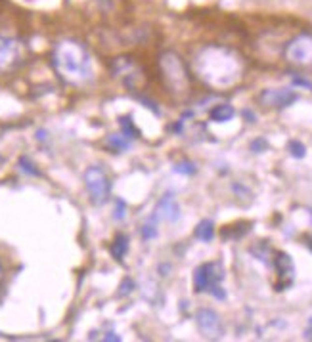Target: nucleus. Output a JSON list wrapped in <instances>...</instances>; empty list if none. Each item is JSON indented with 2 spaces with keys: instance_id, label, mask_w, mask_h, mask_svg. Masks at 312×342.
<instances>
[{
  "instance_id": "obj_17",
  "label": "nucleus",
  "mask_w": 312,
  "mask_h": 342,
  "mask_svg": "<svg viewBox=\"0 0 312 342\" xmlns=\"http://www.w3.org/2000/svg\"><path fill=\"white\" fill-rule=\"evenodd\" d=\"M119 122H121V128H123V132H125L126 138H134V136L138 134L136 130H134V124H132V121H130L128 117H123Z\"/></svg>"
},
{
  "instance_id": "obj_19",
  "label": "nucleus",
  "mask_w": 312,
  "mask_h": 342,
  "mask_svg": "<svg viewBox=\"0 0 312 342\" xmlns=\"http://www.w3.org/2000/svg\"><path fill=\"white\" fill-rule=\"evenodd\" d=\"M155 226L153 224H146L144 226V230H142V235H144V239H151V237H155Z\"/></svg>"
},
{
  "instance_id": "obj_4",
  "label": "nucleus",
  "mask_w": 312,
  "mask_h": 342,
  "mask_svg": "<svg viewBox=\"0 0 312 342\" xmlns=\"http://www.w3.org/2000/svg\"><path fill=\"white\" fill-rule=\"evenodd\" d=\"M224 279V268L220 262H209L203 264L194 271V287L198 293L209 291L218 298H224V293L220 291V281Z\"/></svg>"
},
{
  "instance_id": "obj_9",
  "label": "nucleus",
  "mask_w": 312,
  "mask_h": 342,
  "mask_svg": "<svg viewBox=\"0 0 312 342\" xmlns=\"http://www.w3.org/2000/svg\"><path fill=\"white\" fill-rule=\"evenodd\" d=\"M196 325L209 339H218L222 335V331H224L222 321H220V318L212 310H200L196 314Z\"/></svg>"
},
{
  "instance_id": "obj_22",
  "label": "nucleus",
  "mask_w": 312,
  "mask_h": 342,
  "mask_svg": "<svg viewBox=\"0 0 312 342\" xmlns=\"http://www.w3.org/2000/svg\"><path fill=\"white\" fill-rule=\"evenodd\" d=\"M132 287H134V285H132V281H130V279H125V283H123V287H121L123 291L119 293V296H125L126 293H130V289H132Z\"/></svg>"
},
{
  "instance_id": "obj_24",
  "label": "nucleus",
  "mask_w": 312,
  "mask_h": 342,
  "mask_svg": "<svg viewBox=\"0 0 312 342\" xmlns=\"http://www.w3.org/2000/svg\"><path fill=\"white\" fill-rule=\"evenodd\" d=\"M2 277H4V266H2V260H0V281H2Z\"/></svg>"
},
{
  "instance_id": "obj_11",
  "label": "nucleus",
  "mask_w": 312,
  "mask_h": 342,
  "mask_svg": "<svg viewBox=\"0 0 312 342\" xmlns=\"http://www.w3.org/2000/svg\"><path fill=\"white\" fill-rule=\"evenodd\" d=\"M180 214V208L176 205V201L173 197H165L159 201V205L155 208V216L159 220H167V222H175Z\"/></svg>"
},
{
  "instance_id": "obj_2",
  "label": "nucleus",
  "mask_w": 312,
  "mask_h": 342,
  "mask_svg": "<svg viewBox=\"0 0 312 342\" xmlns=\"http://www.w3.org/2000/svg\"><path fill=\"white\" fill-rule=\"evenodd\" d=\"M52 65L56 73L62 77L67 85L85 86L94 79L92 58L87 46L79 40L65 38L60 40L52 50Z\"/></svg>"
},
{
  "instance_id": "obj_15",
  "label": "nucleus",
  "mask_w": 312,
  "mask_h": 342,
  "mask_svg": "<svg viewBox=\"0 0 312 342\" xmlns=\"http://www.w3.org/2000/svg\"><path fill=\"white\" fill-rule=\"evenodd\" d=\"M196 237L198 239H201V241H211L212 237H214V228H212V222L209 220H205V222H201L200 226L196 228Z\"/></svg>"
},
{
  "instance_id": "obj_14",
  "label": "nucleus",
  "mask_w": 312,
  "mask_h": 342,
  "mask_svg": "<svg viewBox=\"0 0 312 342\" xmlns=\"http://www.w3.org/2000/svg\"><path fill=\"white\" fill-rule=\"evenodd\" d=\"M232 117H234V109H232L230 105H216V107L211 111V119L216 122L230 121Z\"/></svg>"
},
{
  "instance_id": "obj_1",
  "label": "nucleus",
  "mask_w": 312,
  "mask_h": 342,
  "mask_svg": "<svg viewBox=\"0 0 312 342\" xmlns=\"http://www.w3.org/2000/svg\"><path fill=\"white\" fill-rule=\"evenodd\" d=\"M241 58L222 46H207L196 58V73L212 88H228L241 79Z\"/></svg>"
},
{
  "instance_id": "obj_6",
  "label": "nucleus",
  "mask_w": 312,
  "mask_h": 342,
  "mask_svg": "<svg viewBox=\"0 0 312 342\" xmlns=\"http://www.w3.org/2000/svg\"><path fill=\"white\" fill-rule=\"evenodd\" d=\"M25 60V46L21 40L0 37V75L17 69Z\"/></svg>"
},
{
  "instance_id": "obj_18",
  "label": "nucleus",
  "mask_w": 312,
  "mask_h": 342,
  "mask_svg": "<svg viewBox=\"0 0 312 342\" xmlns=\"http://www.w3.org/2000/svg\"><path fill=\"white\" fill-rule=\"evenodd\" d=\"M289 151H291V155L297 157V159H303V157H305V146L299 144V142H291V144H289Z\"/></svg>"
},
{
  "instance_id": "obj_8",
  "label": "nucleus",
  "mask_w": 312,
  "mask_h": 342,
  "mask_svg": "<svg viewBox=\"0 0 312 342\" xmlns=\"http://www.w3.org/2000/svg\"><path fill=\"white\" fill-rule=\"evenodd\" d=\"M111 67H113L115 77H119L128 88H136V86L144 81V77H142V75H144L142 73V67H140L132 58H115Z\"/></svg>"
},
{
  "instance_id": "obj_20",
  "label": "nucleus",
  "mask_w": 312,
  "mask_h": 342,
  "mask_svg": "<svg viewBox=\"0 0 312 342\" xmlns=\"http://www.w3.org/2000/svg\"><path fill=\"white\" fill-rule=\"evenodd\" d=\"M19 165H21V169H23L25 172H29V174H38L37 169H33V165H31L29 159H25V157H21V159H19Z\"/></svg>"
},
{
  "instance_id": "obj_13",
  "label": "nucleus",
  "mask_w": 312,
  "mask_h": 342,
  "mask_svg": "<svg viewBox=\"0 0 312 342\" xmlns=\"http://www.w3.org/2000/svg\"><path fill=\"white\" fill-rule=\"evenodd\" d=\"M126 251H128V237L123 235V233H119L111 245V255L117 258V260H123V256L126 255Z\"/></svg>"
},
{
  "instance_id": "obj_12",
  "label": "nucleus",
  "mask_w": 312,
  "mask_h": 342,
  "mask_svg": "<svg viewBox=\"0 0 312 342\" xmlns=\"http://www.w3.org/2000/svg\"><path fill=\"white\" fill-rule=\"evenodd\" d=\"M276 269H278V273H280V277H289V279H293V262H291V258L287 256L286 253H278L276 255Z\"/></svg>"
},
{
  "instance_id": "obj_5",
  "label": "nucleus",
  "mask_w": 312,
  "mask_h": 342,
  "mask_svg": "<svg viewBox=\"0 0 312 342\" xmlns=\"http://www.w3.org/2000/svg\"><path fill=\"white\" fill-rule=\"evenodd\" d=\"M85 185H87L88 197L94 205H104L109 199L111 183H109L107 174L100 167H90L85 172Z\"/></svg>"
},
{
  "instance_id": "obj_23",
  "label": "nucleus",
  "mask_w": 312,
  "mask_h": 342,
  "mask_svg": "<svg viewBox=\"0 0 312 342\" xmlns=\"http://www.w3.org/2000/svg\"><path fill=\"white\" fill-rule=\"evenodd\" d=\"M96 2H98V6L104 8V10H109V8H111V4H113V0H96Z\"/></svg>"
},
{
  "instance_id": "obj_7",
  "label": "nucleus",
  "mask_w": 312,
  "mask_h": 342,
  "mask_svg": "<svg viewBox=\"0 0 312 342\" xmlns=\"http://www.w3.org/2000/svg\"><path fill=\"white\" fill-rule=\"evenodd\" d=\"M286 60L297 67H312V35L293 38L286 48Z\"/></svg>"
},
{
  "instance_id": "obj_3",
  "label": "nucleus",
  "mask_w": 312,
  "mask_h": 342,
  "mask_svg": "<svg viewBox=\"0 0 312 342\" xmlns=\"http://www.w3.org/2000/svg\"><path fill=\"white\" fill-rule=\"evenodd\" d=\"M159 63H161V75L167 88L175 94H184L190 86V73L184 61L173 52H167L161 56Z\"/></svg>"
},
{
  "instance_id": "obj_10",
  "label": "nucleus",
  "mask_w": 312,
  "mask_h": 342,
  "mask_svg": "<svg viewBox=\"0 0 312 342\" xmlns=\"http://www.w3.org/2000/svg\"><path fill=\"white\" fill-rule=\"evenodd\" d=\"M259 99L266 107H287L297 99V94L289 88H278V90H264Z\"/></svg>"
},
{
  "instance_id": "obj_21",
  "label": "nucleus",
  "mask_w": 312,
  "mask_h": 342,
  "mask_svg": "<svg viewBox=\"0 0 312 342\" xmlns=\"http://www.w3.org/2000/svg\"><path fill=\"white\" fill-rule=\"evenodd\" d=\"M117 205H119V210L115 208V218L117 220H123L125 218V203L123 201H117Z\"/></svg>"
},
{
  "instance_id": "obj_16",
  "label": "nucleus",
  "mask_w": 312,
  "mask_h": 342,
  "mask_svg": "<svg viewBox=\"0 0 312 342\" xmlns=\"http://www.w3.org/2000/svg\"><path fill=\"white\" fill-rule=\"evenodd\" d=\"M105 144L111 147L113 151H123V149L128 147V138L125 134H111Z\"/></svg>"
}]
</instances>
